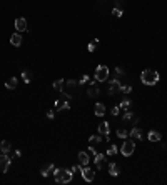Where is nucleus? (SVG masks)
I'll use <instances>...</instances> for the list:
<instances>
[{
    "instance_id": "obj_1",
    "label": "nucleus",
    "mask_w": 167,
    "mask_h": 185,
    "mask_svg": "<svg viewBox=\"0 0 167 185\" xmlns=\"http://www.w3.org/2000/svg\"><path fill=\"white\" fill-rule=\"evenodd\" d=\"M55 175V182L57 183H70L74 179V172L67 169H54L52 172Z\"/></svg>"
},
{
    "instance_id": "obj_2",
    "label": "nucleus",
    "mask_w": 167,
    "mask_h": 185,
    "mask_svg": "<svg viewBox=\"0 0 167 185\" xmlns=\"http://www.w3.org/2000/svg\"><path fill=\"white\" fill-rule=\"evenodd\" d=\"M140 80H142L144 85H155L159 82V73L155 72V70L147 69V70H144V72L140 73Z\"/></svg>"
},
{
    "instance_id": "obj_3",
    "label": "nucleus",
    "mask_w": 167,
    "mask_h": 185,
    "mask_svg": "<svg viewBox=\"0 0 167 185\" xmlns=\"http://www.w3.org/2000/svg\"><path fill=\"white\" fill-rule=\"evenodd\" d=\"M134 150H136L134 140H124V145L120 147V154H122L124 157H129V155L134 154Z\"/></svg>"
},
{
    "instance_id": "obj_4",
    "label": "nucleus",
    "mask_w": 167,
    "mask_h": 185,
    "mask_svg": "<svg viewBox=\"0 0 167 185\" xmlns=\"http://www.w3.org/2000/svg\"><path fill=\"white\" fill-rule=\"evenodd\" d=\"M109 69L105 65H99L97 69H95V80L97 82H105L109 79Z\"/></svg>"
},
{
    "instance_id": "obj_5",
    "label": "nucleus",
    "mask_w": 167,
    "mask_h": 185,
    "mask_svg": "<svg viewBox=\"0 0 167 185\" xmlns=\"http://www.w3.org/2000/svg\"><path fill=\"white\" fill-rule=\"evenodd\" d=\"M80 173H82V179L85 180V182H92V180L95 179V170L89 169L87 165L80 167Z\"/></svg>"
},
{
    "instance_id": "obj_6",
    "label": "nucleus",
    "mask_w": 167,
    "mask_h": 185,
    "mask_svg": "<svg viewBox=\"0 0 167 185\" xmlns=\"http://www.w3.org/2000/svg\"><path fill=\"white\" fill-rule=\"evenodd\" d=\"M10 162H12V158H10L7 154H2V155H0V170H2L3 173H5L7 170H9Z\"/></svg>"
},
{
    "instance_id": "obj_7",
    "label": "nucleus",
    "mask_w": 167,
    "mask_h": 185,
    "mask_svg": "<svg viewBox=\"0 0 167 185\" xmlns=\"http://www.w3.org/2000/svg\"><path fill=\"white\" fill-rule=\"evenodd\" d=\"M120 82H119V79H114V80H111V85H109V94L111 95H115V94H119L120 92Z\"/></svg>"
},
{
    "instance_id": "obj_8",
    "label": "nucleus",
    "mask_w": 167,
    "mask_h": 185,
    "mask_svg": "<svg viewBox=\"0 0 167 185\" xmlns=\"http://www.w3.org/2000/svg\"><path fill=\"white\" fill-rule=\"evenodd\" d=\"M87 95H89L90 98H95V97H99V95H100V90H99L97 84H90V85H89V88H87Z\"/></svg>"
},
{
    "instance_id": "obj_9",
    "label": "nucleus",
    "mask_w": 167,
    "mask_h": 185,
    "mask_svg": "<svg viewBox=\"0 0 167 185\" xmlns=\"http://www.w3.org/2000/svg\"><path fill=\"white\" fill-rule=\"evenodd\" d=\"M104 160H105V155L104 154H95L94 163H95V169H97V170H100L102 167H104Z\"/></svg>"
},
{
    "instance_id": "obj_10",
    "label": "nucleus",
    "mask_w": 167,
    "mask_h": 185,
    "mask_svg": "<svg viewBox=\"0 0 167 185\" xmlns=\"http://www.w3.org/2000/svg\"><path fill=\"white\" fill-rule=\"evenodd\" d=\"M15 28H17V32H25L27 30V20L25 19H15Z\"/></svg>"
},
{
    "instance_id": "obj_11",
    "label": "nucleus",
    "mask_w": 167,
    "mask_h": 185,
    "mask_svg": "<svg viewBox=\"0 0 167 185\" xmlns=\"http://www.w3.org/2000/svg\"><path fill=\"white\" fill-rule=\"evenodd\" d=\"M70 104L67 100H55V110L57 112H62V110H69Z\"/></svg>"
},
{
    "instance_id": "obj_12",
    "label": "nucleus",
    "mask_w": 167,
    "mask_h": 185,
    "mask_svg": "<svg viewBox=\"0 0 167 185\" xmlns=\"http://www.w3.org/2000/svg\"><path fill=\"white\" fill-rule=\"evenodd\" d=\"M109 173H111L112 177H119V173H120V167H119V163L112 162L111 165H109Z\"/></svg>"
},
{
    "instance_id": "obj_13",
    "label": "nucleus",
    "mask_w": 167,
    "mask_h": 185,
    "mask_svg": "<svg viewBox=\"0 0 167 185\" xmlns=\"http://www.w3.org/2000/svg\"><path fill=\"white\" fill-rule=\"evenodd\" d=\"M147 138L151 142H161L162 140V135L157 132V130H151V132L147 133Z\"/></svg>"
},
{
    "instance_id": "obj_14",
    "label": "nucleus",
    "mask_w": 167,
    "mask_h": 185,
    "mask_svg": "<svg viewBox=\"0 0 167 185\" xmlns=\"http://www.w3.org/2000/svg\"><path fill=\"white\" fill-rule=\"evenodd\" d=\"M10 44H12L13 47H20V45H22V35L20 34H13L12 37H10Z\"/></svg>"
},
{
    "instance_id": "obj_15",
    "label": "nucleus",
    "mask_w": 167,
    "mask_h": 185,
    "mask_svg": "<svg viewBox=\"0 0 167 185\" xmlns=\"http://www.w3.org/2000/svg\"><path fill=\"white\" fill-rule=\"evenodd\" d=\"M54 169H55V165H54V163H47L45 167H42V170H40L42 177H47L50 172H54Z\"/></svg>"
},
{
    "instance_id": "obj_16",
    "label": "nucleus",
    "mask_w": 167,
    "mask_h": 185,
    "mask_svg": "<svg viewBox=\"0 0 167 185\" xmlns=\"http://www.w3.org/2000/svg\"><path fill=\"white\" fill-rule=\"evenodd\" d=\"M10 148H12V145H10L9 140H2L0 142V152H2V154H9Z\"/></svg>"
},
{
    "instance_id": "obj_17",
    "label": "nucleus",
    "mask_w": 167,
    "mask_h": 185,
    "mask_svg": "<svg viewBox=\"0 0 167 185\" xmlns=\"http://www.w3.org/2000/svg\"><path fill=\"white\" fill-rule=\"evenodd\" d=\"M17 77H10L9 80L5 82V88H9V90H13V88H17Z\"/></svg>"
},
{
    "instance_id": "obj_18",
    "label": "nucleus",
    "mask_w": 167,
    "mask_h": 185,
    "mask_svg": "<svg viewBox=\"0 0 167 185\" xmlns=\"http://www.w3.org/2000/svg\"><path fill=\"white\" fill-rule=\"evenodd\" d=\"M94 113L97 117H104L105 115V105L104 104H97L95 105V109H94Z\"/></svg>"
},
{
    "instance_id": "obj_19",
    "label": "nucleus",
    "mask_w": 167,
    "mask_h": 185,
    "mask_svg": "<svg viewBox=\"0 0 167 185\" xmlns=\"http://www.w3.org/2000/svg\"><path fill=\"white\" fill-rule=\"evenodd\" d=\"M79 162H80V165H87L89 162H90V158H89V154L87 152H79Z\"/></svg>"
},
{
    "instance_id": "obj_20",
    "label": "nucleus",
    "mask_w": 167,
    "mask_h": 185,
    "mask_svg": "<svg viewBox=\"0 0 167 185\" xmlns=\"http://www.w3.org/2000/svg\"><path fill=\"white\" fill-rule=\"evenodd\" d=\"M32 79H34V73H32L30 70H24L22 72V80L25 82V84H30Z\"/></svg>"
},
{
    "instance_id": "obj_21",
    "label": "nucleus",
    "mask_w": 167,
    "mask_h": 185,
    "mask_svg": "<svg viewBox=\"0 0 167 185\" xmlns=\"http://www.w3.org/2000/svg\"><path fill=\"white\" fill-rule=\"evenodd\" d=\"M102 140H104V138L99 137V135H92V137L89 138V144H90V147H95V145H99Z\"/></svg>"
},
{
    "instance_id": "obj_22",
    "label": "nucleus",
    "mask_w": 167,
    "mask_h": 185,
    "mask_svg": "<svg viewBox=\"0 0 167 185\" xmlns=\"http://www.w3.org/2000/svg\"><path fill=\"white\" fill-rule=\"evenodd\" d=\"M99 133L109 135V123H107V122H102L100 125H99Z\"/></svg>"
},
{
    "instance_id": "obj_23",
    "label": "nucleus",
    "mask_w": 167,
    "mask_h": 185,
    "mask_svg": "<svg viewBox=\"0 0 167 185\" xmlns=\"http://www.w3.org/2000/svg\"><path fill=\"white\" fill-rule=\"evenodd\" d=\"M64 85H65V82H64L62 79H59V80L54 82V88L57 92H64Z\"/></svg>"
},
{
    "instance_id": "obj_24",
    "label": "nucleus",
    "mask_w": 167,
    "mask_h": 185,
    "mask_svg": "<svg viewBox=\"0 0 167 185\" xmlns=\"http://www.w3.org/2000/svg\"><path fill=\"white\" fill-rule=\"evenodd\" d=\"M129 135H132L134 138L140 140V138H142V130H140V129H137V127H134V129L130 130V133H129Z\"/></svg>"
},
{
    "instance_id": "obj_25",
    "label": "nucleus",
    "mask_w": 167,
    "mask_h": 185,
    "mask_svg": "<svg viewBox=\"0 0 167 185\" xmlns=\"http://www.w3.org/2000/svg\"><path fill=\"white\" fill-rule=\"evenodd\" d=\"M132 119H136L134 112H130V110H125V113H124L122 120H124V122H132Z\"/></svg>"
},
{
    "instance_id": "obj_26",
    "label": "nucleus",
    "mask_w": 167,
    "mask_h": 185,
    "mask_svg": "<svg viewBox=\"0 0 167 185\" xmlns=\"http://www.w3.org/2000/svg\"><path fill=\"white\" fill-rule=\"evenodd\" d=\"M130 104H132V102H130L129 98H124V100H122V102H120V104H119V107H120V109H124V110H129Z\"/></svg>"
},
{
    "instance_id": "obj_27",
    "label": "nucleus",
    "mask_w": 167,
    "mask_h": 185,
    "mask_svg": "<svg viewBox=\"0 0 167 185\" xmlns=\"http://www.w3.org/2000/svg\"><path fill=\"white\" fill-rule=\"evenodd\" d=\"M127 135H129V132H127L125 129H119V130H117V137H119V138H124V140H125Z\"/></svg>"
},
{
    "instance_id": "obj_28",
    "label": "nucleus",
    "mask_w": 167,
    "mask_h": 185,
    "mask_svg": "<svg viewBox=\"0 0 167 185\" xmlns=\"http://www.w3.org/2000/svg\"><path fill=\"white\" fill-rule=\"evenodd\" d=\"M97 45H99V38H95V40H92L90 44H89V52H94L95 48H97Z\"/></svg>"
},
{
    "instance_id": "obj_29",
    "label": "nucleus",
    "mask_w": 167,
    "mask_h": 185,
    "mask_svg": "<svg viewBox=\"0 0 167 185\" xmlns=\"http://www.w3.org/2000/svg\"><path fill=\"white\" fill-rule=\"evenodd\" d=\"M112 13H114L115 17H122V15H124V9H119V7H114V9H112Z\"/></svg>"
},
{
    "instance_id": "obj_30",
    "label": "nucleus",
    "mask_w": 167,
    "mask_h": 185,
    "mask_svg": "<svg viewBox=\"0 0 167 185\" xmlns=\"http://www.w3.org/2000/svg\"><path fill=\"white\" fill-rule=\"evenodd\" d=\"M117 152H119V148H117L115 145H111V147L107 148V155H115Z\"/></svg>"
},
{
    "instance_id": "obj_31",
    "label": "nucleus",
    "mask_w": 167,
    "mask_h": 185,
    "mask_svg": "<svg viewBox=\"0 0 167 185\" xmlns=\"http://www.w3.org/2000/svg\"><path fill=\"white\" fill-rule=\"evenodd\" d=\"M77 84H79V82H77V80H74V79H70V80H67V82H65L67 88H74V87H75Z\"/></svg>"
},
{
    "instance_id": "obj_32",
    "label": "nucleus",
    "mask_w": 167,
    "mask_h": 185,
    "mask_svg": "<svg viewBox=\"0 0 167 185\" xmlns=\"http://www.w3.org/2000/svg\"><path fill=\"white\" fill-rule=\"evenodd\" d=\"M120 92H122V94H130V92H132V87H130V85H122V87H120Z\"/></svg>"
},
{
    "instance_id": "obj_33",
    "label": "nucleus",
    "mask_w": 167,
    "mask_h": 185,
    "mask_svg": "<svg viewBox=\"0 0 167 185\" xmlns=\"http://www.w3.org/2000/svg\"><path fill=\"white\" fill-rule=\"evenodd\" d=\"M115 73H117V75H125V70H124V67H115Z\"/></svg>"
},
{
    "instance_id": "obj_34",
    "label": "nucleus",
    "mask_w": 167,
    "mask_h": 185,
    "mask_svg": "<svg viewBox=\"0 0 167 185\" xmlns=\"http://www.w3.org/2000/svg\"><path fill=\"white\" fill-rule=\"evenodd\" d=\"M111 112H112V115H119V112H120V107H119V105H117V107H112V110H111Z\"/></svg>"
},
{
    "instance_id": "obj_35",
    "label": "nucleus",
    "mask_w": 167,
    "mask_h": 185,
    "mask_svg": "<svg viewBox=\"0 0 167 185\" xmlns=\"http://www.w3.org/2000/svg\"><path fill=\"white\" fill-rule=\"evenodd\" d=\"M87 82H89V75H84L82 79L79 80V84H80V85H84V84H87Z\"/></svg>"
},
{
    "instance_id": "obj_36",
    "label": "nucleus",
    "mask_w": 167,
    "mask_h": 185,
    "mask_svg": "<svg viewBox=\"0 0 167 185\" xmlns=\"http://www.w3.org/2000/svg\"><path fill=\"white\" fill-rule=\"evenodd\" d=\"M54 117H55V112L54 110H49L47 112V119H54Z\"/></svg>"
},
{
    "instance_id": "obj_37",
    "label": "nucleus",
    "mask_w": 167,
    "mask_h": 185,
    "mask_svg": "<svg viewBox=\"0 0 167 185\" xmlns=\"http://www.w3.org/2000/svg\"><path fill=\"white\" fill-rule=\"evenodd\" d=\"M19 157H22V152H20V150H15V152H13V158H19Z\"/></svg>"
},
{
    "instance_id": "obj_38",
    "label": "nucleus",
    "mask_w": 167,
    "mask_h": 185,
    "mask_svg": "<svg viewBox=\"0 0 167 185\" xmlns=\"http://www.w3.org/2000/svg\"><path fill=\"white\" fill-rule=\"evenodd\" d=\"M70 170H72V172H80V165H74Z\"/></svg>"
},
{
    "instance_id": "obj_39",
    "label": "nucleus",
    "mask_w": 167,
    "mask_h": 185,
    "mask_svg": "<svg viewBox=\"0 0 167 185\" xmlns=\"http://www.w3.org/2000/svg\"><path fill=\"white\" fill-rule=\"evenodd\" d=\"M115 7H119V9H122V2H120V0H115Z\"/></svg>"
}]
</instances>
